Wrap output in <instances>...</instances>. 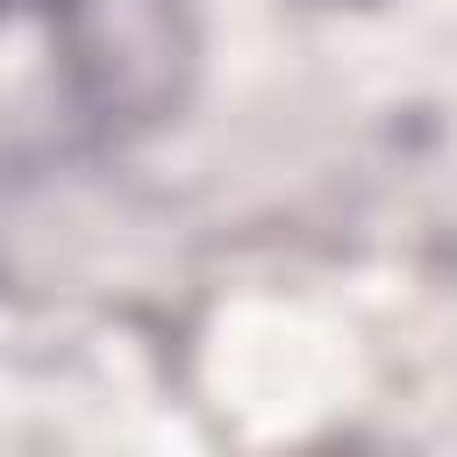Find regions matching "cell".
<instances>
[{
  "mask_svg": "<svg viewBox=\"0 0 457 457\" xmlns=\"http://www.w3.org/2000/svg\"><path fill=\"white\" fill-rule=\"evenodd\" d=\"M64 71L93 121L150 129L186 100L193 14L186 0H64Z\"/></svg>",
  "mask_w": 457,
  "mask_h": 457,
  "instance_id": "6da1fadb",
  "label": "cell"
}]
</instances>
